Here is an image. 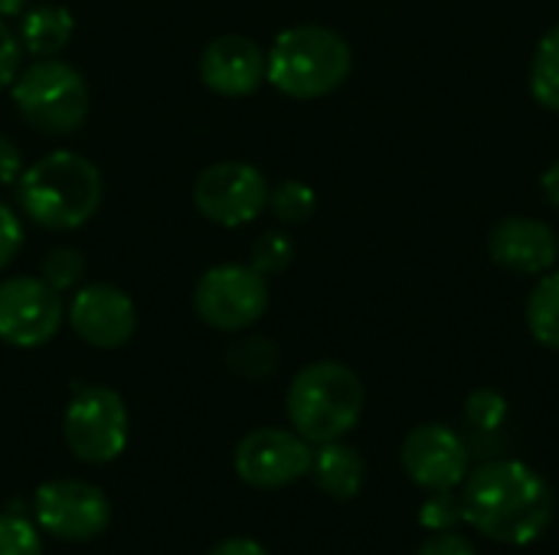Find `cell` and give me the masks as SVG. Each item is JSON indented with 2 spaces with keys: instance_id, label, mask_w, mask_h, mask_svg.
Wrapping results in <instances>:
<instances>
[{
  "instance_id": "obj_1",
  "label": "cell",
  "mask_w": 559,
  "mask_h": 555,
  "mask_svg": "<svg viewBox=\"0 0 559 555\" xmlns=\"http://www.w3.org/2000/svg\"><path fill=\"white\" fill-rule=\"evenodd\" d=\"M465 523L501 546H531L554 523V491L524 461H485L462 484Z\"/></svg>"
},
{
  "instance_id": "obj_2",
  "label": "cell",
  "mask_w": 559,
  "mask_h": 555,
  "mask_svg": "<svg viewBox=\"0 0 559 555\" xmlns=\"http://www.w3.org/2000/svg\"><path fill=\"white\" fill-rule=\"evenodd\" d=\"M16 203L26 219L43 229H79L102 206V173L82 154L52 150L20 173Z\"/></svg>"
},
{
  "instance_id": "obj_3",
  "label": "cell",
  "mask_w": 559,
  "mask_h": 555,
  "mask_svg": "<svg viewBox=\"0 0 559 555\" xmlns=\"http://www.w3.org/2000/svg\"><path fill=\"white\" fill-rule=\"evenodd\" d=\"M354 69V52L337 29L292 26L265 52V82L282 95L311 101L337 92Z\"/></svg>"
},
{
  "instance_id": "obj_4",
  "label": "cell",
  "mask_w": 559,
  "mask_h": 555,
  "mask_svg": "<svg viewBox=\"0 0 559 555\" xmlns=\"http://www.w3.org/2000/svg\"><path fill=\"white\" fill-rule=\"evenodd\" d=\"M364 402V383L350 366L337 360H318L292 379L285 409L292 429L305 442L328 445L357 429Z\"/></svg>"
},
{
  "instance_id": "obj_5",
  "label": "cell",
  "mask_w": 559,
  "mask_h": 555,
  "mask_svg": "<svg viewBox=\"0 0 559 555\" xmlns=\"http://www.w3.org/2000/svg\"><path fill=\"white\" fill-rule=\"evenodd\" d=\"M10 88L20 118L43 134H72L88 118V85L82 72L56 56L20 69Z\"/></svg>"
},
{
  "instance_id": "obj_6",
  "label": "cell",
  "mask_w": 559,
  "mask_h": 555,
  "mask_svg": "<svg viewBox=\"0 0 559 555\" xmlns=\"http://www.w3.org/2000/svg\"><path fill=\"white\" fill-rule=\"evenodd\" d=\"M62 435L69 451L85 464H108L128 445L124 399L108 386H88L75 393L66 409Z\"/></svg>"
},
{
  "instance_id": "obj_7",
  "label": "cell",
  "mask_w": 559,
  "mask_h": 555,
  "mask_svg": "<svg viewBox=\"0 0 559 555\" xmlns=\"http://www.w3.org/2000/svg\"><path fill=\"white\" fill-rule=\"evenodd\" d=\"M269 307V285L252 265H216L193 288L197 317L223 334L252 327Z\"/></svg>"
},
{
  "instance_id": "obj_8",
  "label": "cell",
  "mask_w": 559,
  "mask_h": 555,
  "mask_svg": "<svg viewBox=\"0 0 559 555\" xmlns=\"http://www.w3.org/2000/svg\"><path fill=\"white\" fill-rule=\"evenodd\" d=\"M193 203L216 226H246L269 206V180L252 164L219 160L200 170Z\"/></svg>"
},
{
  "instance_id": "obj_9",
  "label": "cell",
  "mask_w": 559,
  "mask_h": 555,
  "mask_svg": "<svg viewBox=\"0 0 559 555\" xmlns=\"http://www.w3.org/2000/svg\"><path fill=\"white\" fill-rule=\"evenodd\" d=\"M36 523L66 543H92L98 540L111 523V504L108 497L85 484V481H49L33 497Z\"/></svg>"
},
{
  "instance_id": "obj_10",
  "label": "cell",
  "mask_w": 559,
  "mask_h": 555,
  "mask_svg": "<svg viewBox=\"0 0 559 555\" xmlns=\"http://www.w3.org/2000/svg\"><path fill=\"white\" fill-rule=\"evenodd\" d=\"M311 442L285 429H255L236 445L233 455L239 481L255 491H278L301 481L311 474Z\"/></svg>"
},
{
  "instance_id": "obj_11",
  "label": "cell",
  "mask_w": 559,
  "mask_h": 555,
  "mask_svg": "<svg viewBox=\"0 0 559 555\" xmlns=\"http://www.w3.org/2000/svg\"><path fill=\"white\" fill-rule=\"evenodd\" d=\"M66 321L59 291L43 278L0 281V340L20 350L43 347Z\"/></svg>"
},
{
  "instance_id": "obj_12",
  "label": "cell",
  "mask_w": 559,
  "mask_h": 555,
  "mask_svg": "<svg viewBox=\"0 0 559 555\" xmlns=\"http://www.w3.org/2000/svg\"><path fill=\"white\" fill-rule=\"evenodd\" d=\"M409 481L429 494L459 491L468 478V445L462 435L442 422H426L413 429L400 451Z\"/></svg>"
},
{
  "instance_id": "obj_13",
  "label": "cell",
  "mask_w": 559,
  "mask_h": 555,
  "mask_svg": "<svg viewBox=\"0 0 559 555\" xmlns=\"http://www.w3.org/2000/svg\"><path fill=\"white\" fill-rule=\"evenodd\" d=\"M66 321L72 330L98 350H118L138 327L134 301L115 285H85L72 294Z\"/></svg>"
},
{
  "instance_id": "obj_14",
  "label": "cell",
  "mask_w": 559,
  "mask_h": 555,
  "mask_svg": "<svg viewBox=\"0 0 559 555\" xmlns=\"http://www.w3.org/2000/svg\"><path fill=\"white\" fill-rule=\"evenodd\" d=\"M200 79L210 92L226 98L252 95L265 82V49L239 33L216 36L200 56Z\"/></svg>"
},
{
  "instance_id": "obj_15",
  "label": "cell",
  "mask_w": 559,
  "mask_h": 555,
  "mask_svg": "<svg viewBox=\"0 0 559 555\" xmlns=\"http://www.w3.org/2000/svg\"><path fill=\"white\" fill-rule=\"evenodd\" d=\"M488 252L501 268L514 275H547L559 262V239L540 219L511 216L491 229Z\"/></svg>"
},
{
  "instance_id": "obj_16",
  "label": "cell",
  "mask_w": 559,
  "mask_h": 555,
  "mask_svg": "<svg viewBox=\"0 0 559 555\" xmlns=\"http://www.w3.org/2000/svg\"><path fill=\"white\" fill-rule=\"evenodd\" d=\"M311 474H314V484L334 497V500H354L367 481V464L360 458L357 448L344 445V442H328L314 451V461H311Z\"/></svg>"
},
{
  "instance_id": "obj_17",
  "label": "cell",
  "mask_w": 559,
  "mask_h": 555,
  "mask_svg": "<svg viewBox=\"0 0 559 555\" xmlns=\"http://www.w3.org/2000/svg\"><path fill=\"white\" fill-rule=\"evenodd\" d=\"M72 29H75V20L66 7L39 3L26 10L20 20V46L36 59H49L66 49V43L72 39Z\"/></svg>"
},
{
  "instance_id": "obj_18",
  "label": "cell",
  "mask_w": 559,
  "mask_h": 555,
  "mask_svg": "<svg viewBox=\"0 0 559 555\" xmlns=\"http://www.w3.org/2000/svg\"><path fill=\"white\" fill-rule=\"evenodd\" d=\"M527 330L540 347L559 350V272H547L531 291Z\"/></svg>"
},
{
  "instance_id": "obj_19",
  "label": "cell",
  "mask_w": 559,
  "mask_h": 555,
  "mask_svg": "<svg viewBox=\"0 0 559 555\" xmlns=\"http://www.w3.org/2000/svg\"><path fill=\"white\" fill-rule=\"evenodd\" d=\"M531 95L544 108L559 111V26L547 29L544 39L537 43L534 62H531Z\"/></svg>"
},
{
  "instance_id": "obj_20",
  "label": "cell",
  "mask_w": 559,
  "mask_h": 555,
  "mask_svg": "<svg viewBox=\"0 0 559 555\" xmlns=\"http://www.w3.org/2000/svg\"><path fill=\"white\" fill-rule=\"evenodd\" d=\"M269 206L275 209V216L282 222H305L314 213L318 196L301 180H282L275 190H269Z\"/></svg>"
},
{
  "instance_id": "obj_21",
  "label": "cell",
  "mask_w": 559,
  "mask_h": 555,
  "mask_svg": "<svg viewBox=\"0 0 559 555\" xmlns=\"http://www.w3.org/2000/svg\"><path fill=\"white\" fill-rule=\"evenodd\" d=\"M508 399L498 389H475L465 399V419L478 429V432H498L508 419Z\"/></svg>"
},
{
  "instance_id": "obj_22",
  "label": "cell",
  "mask_w": 559,
  "mask_h": 555,
  "mask_svg": "<svg viewBox=\"0 0 559 555\" xmlns=\"http://www.w3.org/2000/svg\"><path fill=\"white\" fill-rule=\"evenodd\" d=\"M229 363L236 373L242 376H269L278 363V350L272 347V340L265 337H252V340H242L233 353H229Z\"/></svg>"
},
{
  "instance_id": "obj_23",
  "label": "cell",
  "mask_w": 559,
  "mask_h": 555,
  "mask_svg": "<svg viewBox=\"0 0 559 555\" xmlns=\"http://www.w3.org/2000/svg\"><path fill=\"white\" fill-rule=\"evenodd\" d=\"M419 523L432 533H442V530H455L459 523H465V510H462V494L455 491H436L423 510H419Z\"/></svg>"
},
{
  "instance_id": "obj_24",
  "label": "cell",
  "mask_w": 559,
  "mask_h": 555,
  "mask_svg": "<svg viewBox=\"0 0 559 555\" xmlns=\"http://www.w3.org/2000/svg\"><path fill=\"white\" fill-rule=\"evenodd\" d=\"M292 258H295V245L282 232H265L252 245V268L259 275H278V272H285L292 265Z\"/></svg>"
},
{
  "instance_id": "obj_25",
  "label": "cell",
  "mask_w": 559,
  "mask_h": 555,
  "mask_svg": "<svg viewBox=\"0 0 559 555\" xmlns=\"http://www.w3.org/2000/svg\"><path fill=\"white\" fill-rule=\"evenodd\" d=\"M85 262L75 249H52L43 262V281H49L59 294L72 291L82 281Z\"/></svg>"
},
{
  "instance_id": "obj_26",
  "label": "cell",
  "mask_w": 559,
  "mask_h": 555,
  "mask_svg": "<svg viewBox=\"0 0 559 555\" xmlns=\"http://www.w3.org/2000/svg\"><path fill=\"white\" fill-rule=\"evenodd\" d=\"M0 555H43V540L23 517L0 514Z\"/></svg>"
},
{
  "instance_id": "obj_27",
  "label": "cell",
  "mask_w": 559,
  "mask_h": 555,
  "mask_svg": "<svg viewBox=\"0 0 559 555\" xmlns=\"http://www.w3.org/2000/svg\"><path fill=\"white\" fill-rule=\"evenodd\" d=\"M23 69V46H20V36H13V29L3 23L0 16V88L13 85V79L20 75Z\"/></svg>"
},
{
  "instance_id": "obj_28",
  "label": "cell",
  "mask_w": 559,
  "mask_h": 555,
  "mask_svg": "<svg viewBox=\"0 0 559 555\" xmlns=\"http://www.w3.org/2000/svg\"><path fill=\"white\" fill-rule=\"evenodd\" d=\"M23 245V222L20 216L0 200V268H7Z\"/></svg>"
},
{
  "instance_id": "obj_29",
  "label": "cell",
  "mask_w": 559,
  "mask_h": 555,
  "mask_svg": "<svg viewBox=\"0 0 559 555\" xmlns=\"http://www.w3.org/2000/svg\"><path fill=\"white\" fill-rule=\"evenodd\" d=\"M416 555H478L475 550V543L472 540H465L462 533H455V530H442V533H432Z\"/></svg>"
},
{
  "instance_id": "obj_30",
  "label": "cell",
  "mask_w": 559,
  "mask_h": 555,
  "mask_svg": "<svg viewBox=\"0 0 559 555\" xmlns=\"http://www.w3.org/2000/svg\"><path fill=\"white\" fill-rule=\"evenodd\" d=\"M20 173H23V154L10 137L0 134V186H16Z\"/></svg>"
},
{
  "instance_id": "obj_31",
  "label": "cell",
  "mask_w": 559,
  "mask_h": 555,
  "mask_svg": "<svg viewBox=\"0 0 559 555\" xmlns=\"http://www.w3.org/2000/svg\"><path fill=\"white\" fill-rule=\"evenodd\" d=\"M206 555H269V550L262 543L249 540V536H233V540L216 543Z\"/></svg>"
},
{
  "instance_id": "obj_32",
  "label": "cell",
  "mask_w": 559,
  "mask_h": 555,
  "mask_svg": "<svg viewBox=\"0 0 559 555\" xmlns=\"http://www.w3.org/2000/svg\"><path fill=\"white\" fill-rule=\"evenodd\" d=\"M540 186H544V196H547V200H550V203L559 209V160H554V164L544 170Z\"/></svg>"
},
{
  "instance_id": "obj_33",
  "label": "cell",
  "mask_w": 559,
  "mask_h": 555,
  "mask_svg": "<svg viewBox=\"0 0 559 555\" xmlns=\"http://www.w3.org/2000/svg\"><path fill=\"white\" fill-rule=\"evenodd\" d=\"M29 0H0V16H23Z\"/></svg>"
}]
</instances>
